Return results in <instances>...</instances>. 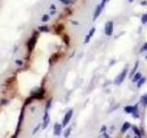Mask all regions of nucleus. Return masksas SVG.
I'll return each mask as SVG.
<instances>
[{"mask_svg":"<svg viewBox=\"0 0 147 138\" xmlns=\"http://www.w3.org/2000/svg\"><path fill=\"white\" fill-rule=\"evenodd\" d=\"M133 132H134V134H136L137 137H142V133H141L140 130H139L136 126H133Z\"/></svg>","mask_w":147,"mask_h":138,"instance_id":"obj_15","label":"nucleus"},{"mask_svg":"<svg viewBox=\"0 0 147 138\" xmlns=\"http://www.w3.org/2000/svg\"><path fill=\"white\" fill-rule=\"evenodd\" d=\"M130 2H132V1H133V0H130Z\"/></svg>","mask_w":147,"mask_h":138,"instance_id":"obj_38","label":"nucleus"},{"mask_svg":"<svg viewBox=\"0 0 147 138\" xmlns=\"http://www.w3.org/2000/svg\"><path fill=\"white\" fill-rule=\"evenodd\" d=\"M133 111H134V107L133 106H126L125 108H124V112H126V113H133Z\"/></svg>","mask_w":147,"mask_h":138,"instance_id":"obj_13","label":"nucleus"},{"mask_svg":"<svg viewBox=\"0 0 147 138\" xmlns=\"http://www.w3.org/2000/svg\"><path fill=\"white\" fill-rule=\"evenodd\" d=\"M49 19H50L49 15H43V16H42V18H41V21H43V22L48 21Z\"/></svg>","mask_w":147,"mask_h":138,"instance_id":"obj_26","label":"nucleus"},{"mask_svg":"<svg viewBox=\"0 0 147 138\" xmlns=\"http://www.w3.org/2000/svg\"><path fill=\"white\" fill-rule=\"evenodd\" d=\"M38 37H39V32H37V30H34L33 34H32V36L29 38V40L28 41V42H27L28 52H29V54L32 53V51H33L34 48H35V45H36V43H37Z\"/></svg>","mask_w":147,"mask_h":138,"instance_id":"obj_1","label":"nucleus"},{"mask_svg":"<svg viewBox=\"0 0 147 138\" xmlns=\"http://www.w3.org/2000/svg\"><path fill=\"white\" fill-rule=\"evenodd\" d=\"M141 4H142V5H147V3H146V1H142V3H141Z\"/></svg>","mask_w":147,"mask_h":138,"instance_id":"obj_35","label":"nucleus"},{"mask_svg":"<svg viewBox=\"0 0 147 138\" xmlns=\"http://www.w3.org/2000/svg\"><path fill=\"white\" fill-rule=\"evenodd\" d=\"M70 132H71V128H69L68 130H66L64 133V137H68V136L70 135Z\"/></svg>","mask_w":147,"mask_h":138,"instance_id":"obj_29","label":"nucleus"},{"mask_svg":"<svg viewBox=\"0 0 147 138\" xmlns=\"http://www.w3.org/2000/svg\"><path fill=\"white\" fill-rule=\"evenodd\" d=\"M40 126H41V125H38V126H37V127H36V128L34 129V131H33V134H35V133H36V132L39 130V127H40Z\"/></svg>","mask_w":147,"mask_h":138,"instance_id":"obj_33","label":"nucleus"},{"mask_svg":"<svg viewBox=\"0 0 147 138\" xmlns=\"http://www.w3.org/2000/svg\"><path fill=\"white\" fill-rule=\"evenodd\" d=\"M55 8H56L55 6L53 5H53H51V9L53 10V11H55Z\"/></svg>","mask_w":147,"mask_h":138,"instance_id":"obj_34","label":"nucleus"},{"mask_svg":"<svg viewBox=\"0 0 147 138\" xmlns=\"http://www.w3.org/2000/svg\"><path fill=\"white\" fill-rule=\"evenodd\" d=\"M142 24H146L147 23V13H145V14H143L142 16Z\"/></svg>","mask_w":147,"mask_h":138,"instance_id":"obj_25","label":"nucleus"},{"mask_svg":"<svg viewBox=\"0 0 147 138\" xmlns=\"http://www.w3.org/2000/svg\"><path fill=\"white\" fill-rule=\"evenodd\" d=\"M32 100H33V98H32L31 96H30V97H29V98H28V99H26V100H25V102H24V106L26 107V106H28V105H29V104H30V103H31V102H32Z\"/></svg>","mask_w":147,"mask_h":138,"instance_id":"obj_23","label":"nucleus"},{"mask_svg":"<svg viewBox=\"0 0 147 138\" xmlns=\"http://www.w3.org/2000/svg\"><path fill=\"white\" fill-rule=\"evenodd\" d=\"M49 110H45V113H44L43 116V124H42V128L45 129L49 124V121H50V117H49V113H48Z\"/></svg>","mask_w":147,"mask_h":138,"instance_id":"obj_8","label":"nucleus"},{"mask_svg":"<svg viewBox=\"0 0 147 138\" xmlns=\"http://www.w3.org/2000/svg\"><path fill=\"white\" fill-rule=\"evenodd\" d=\"M58 59H59V53H53V55L51 56V58H50V64H53V63H55V62H57Z\"/></svg>","mask_w":147,"mask_h":138,"instance_id":"obj_12","label":"nucleus"},{"mask_svg":"<svg viewBox=\"0 0 147 138\" xmlns=\"http://www.w3.org/2000/svg\"><path fill=\"white\" fill-rule=\"evenodd\" d=\"M7 99H1V104L2 105H5V104H7Z\"/></svg>","mask_w":147,"mask_h":138,"instance_id":"obj_31","label":"nucleus"},{"mask_svg":"<svg viewBox=\"0 0 147 138\" xmlns=\"http://www.w3.org/2000/svg\"><path fill=\"white\" fill-rule=\"evenodd\" d=\"M141 78H142V75H141L140 73H136V74H134V75L133 76V82H137Z\"/></svg>","mask_w":147,"mask_h":138,"instance_id":"obj_19","label":"nucleus"},{"mask_svg":"<svg viewBox=\"0 0 147 138\" xmlns=\"http://www.w3.org/2000/svg\"><path fill=\"white\" fill-rule=\"evenodd\" d=\"M51 104H52V99H49L48 102H47V105H46V108L45 110H49L51 108Z\"/></svg>","mask_w":147,"mask_h":138,"instance_id":"obj_28","label":"nucleus"},{"mask_svg":"<svg viewBox=\"0 0 147 138\" xmlns=\"http://www.w3.org/2000/svg\"><path fill=\"white\" fill-rule=\"evenodd\" d=\"M130 124L129 122V121H126V122H124V124H123V125H122V127H121V133H126V132H127V130H129V129H130Z\"/></svg>","mask_w":147,"mask_h":138,"instance_id":"obj_11","label":"nucleus"},{"mask_svg":"<svg viewBox=\"0 0 147 138\" xmlns=\"http://www.w3.org/2000/svg\"><path fill=\"white\" fill-rule=\"evenodd\" d=\"M25 106L23 107V109L21 110V112H20V115L19 117V121H18V125H17V130H16V133L15 134L12 136L13 138L15 137H18L20 133V129H21V124H22V121H23V118H24V113H25Z\"/></svg>","mask_w":147,"mask_h":138,"instance_id":"obj_2","label":"nucleus"},{"mask_svg":"<svg viewBox=\"0 0 147 138\" xmlns=\"http://www.w3.org/2000/svg\"><path fill=\"white\" fill-rule=\"evenodd\" d=\"M73 23L75 25H78V22H76V21H73Z\"/></svg>","mask_w":147,"mask_h":138,"instance_id":"obj_36","label":"nucleus"},{"mask_svg":"<svg viewBox=\"0 0 147 138\" xmlns=\"http://www.w3.org/2000/svg\"><path fill=\"white\" fill-rule=\"evenodd\" d=\"M145 58H146V59H147V55H146V56H145Z\"/></svg>","mask_w":147,"mask_h":138,"instance_id":"obj_37","label":"nucleus"},{"mask_svg":"<svg viewBox=\"0 0 147 138\" xmlns=\"http://www.w3.org/2000/svg\"><path fill=\"white\" fill-rule=\"evenodd\" d=\"M15 80H16V75H13L11 78H7V81H6V85H10V84H12V83L15 82Z\"/></svg>","mask_w":147,"mask_h":138,"instance_id":"obj_17","label":"nucleus"},{"mask_svg":"<svg viewBox=\"0 0 147 138\" xmlns=\"http://www.w3.org/2000/svg\"><path fill=\"white\" fill-rule=\"evenodd\" d=\"M107 1H108V0H102V2H101V7H105V5H106Z\"/></svg>","mask_w":147,"mask_h":138,"instance_id":"obj_32","label":"nucleus"},{"mask_svg":"<svg viewBox=\"0 0 147 138\" xmlns=\"http://www.w3.org/2000/svg\"><path fill=\"white\" fill-rule=\"evenodd\" d=\"M105 34L109 37L113 34V21L109 20L105 24Z\"/></svg>","mask_w":147,"mask_h":138,"instance_id":"obj_4","label":"nucleus"},{"mask_svg":"<svg viewBox=\"0 0 147 138\" xmlns=\"http://www.w3.org/2000/svg\"><path fill=\"white\" fill-rule=\"evenodd\" d=\"M145 82V78H141L140 79L138 80V84H137V87H141Z\"/></svg>","mask_w":147,"mask_h":138,"instance_id":"obj_21","label":"nucleus"},{"mask_svg":"<svg viewBox=\"0 0 147 138\" xmlns=\"http://www.w3.org/2000/svg\"><path fill=\"white\" fill-rule=\"evenodd\" d=\"M138 66H139V62H136L135 63V66H134V67L133 68V70H132V72H130V78H133V75H134V74H135V72H136V70H137V68H138Z\"/></svg>","mask_w":147,"mask_h":138,"instance_id":"obj_14","label":"nucleus"},{"mask_svg":"<svg viewBox=\"0 0 147 138\" xmlns=\"http://www.w3.org/2000/svg\"><path fill=\"white\" fill-rule=\"evenodd\" d=\"M95 30H96V29H95V28H92V29L89 30V33L87 34V37H86V40H85V42H86V43H87V42L89 41L90 38H91V37L93 36V35H94Z\"/></svg>","mask_w":147,"mask_h":138,"instance_id":"obj_10","label":"nucleus"},{"mask_svg":"<svg viewBox=\"0 0 147 138\" xmlns=\"http://www.w3.org/2000/svg\"><path fill=\"white\" fill-rule=\"evenodd\" d=\"M63 29V25H62V24H59L57 26V28H56V33L57 34H61V32H62V30Z\"/></svg>","mask_w":147,"mask_h":138,"instance_id":"obj_22","label":"nucleus"},{"mask_svg":"<svg viewBox=\"0 0 147 138\" xmlns=\"http://www.w3.org/2000/svg\"><path fill=\"white\" fill-rule=\"evenodd\" d=\"M15 63L17 64L19 66H23V61L20 60V59H17V60L15 61Z\"/></svg>","mask_w":147,"mask_h":138,"instance_id":"obj_27","label":"nucleus"},{"mask_svg":"<svg viewBox=\"0 0 147 138\" xmlns=\"http://www.w3.org/2000/svg\"><path fill=\"white\" fill-rule=\"evenodd\" d=\"M141 103H142L143 106H147V94L143 95L141 97Z\"/></svg>","mask_w":147,"mask_h":138,"instance_id":"obj_16","label":"nucleus"},{"mask_svg":"<svg viewBox=\"0 0 147 138\" xmlns=\"http://www.w3.org/2000/svg\"><path fill=\"white\" fill-rule=\"evenodd\" d=\"M72 116H73V110L71 109L65 113L64 118H63V127H65V126L69 124V121H70Z\"/></svg>","mask_w":147,"mask_h":138,"instance_id":"obj_6","label":"nucleus"},{"mask_svg":"<svg viewBox=\"0 0 147 138\" xmlns=\"http://www.w3.org/2000/svg\"><path fill=\"white\" fill-rule=\"evenodd\" d=\"M44 94H45V89L43 87H41L40 89H38V91L34 92L31 97L33 98V99H42L44 98Z\"/></svg>","mask_w":147,"mask_h":138,"instance_id":"obj_5","label":"nucleus"},{"mask_svg":"<svg viewBox=\"0 0 147 138\" xmlns=\"http://www.w3.org/2000/svg\"><path fill=\"white\" fill-rule=\"evenodd\" d=\"M102 9H103V7H101V5H97V6H96V10H95V12H94V18H93V20H96V19L99 17L100 13L102 12Z\"/></svg>","mask_w":147,"mask_h":138,"instance_id":"obj_9","label":"nucleus"},{"mask_svg":"<svg viewBox=\"0 0 147 138\" xmlns=\"http://www.w3.org/2000/svg\"><path fill=\"white\" fill-rule=\"evenodd\" d=\"M142 51H147V42H145V43L143 44V46H142Z\"/></svg>","mask_w":147,"mask_h":138,"instance_id":"obj_30","label":"nucleus"},{"mask_svg":"<svg viewBox=\"0 0 147 138\" xmlns=\"http://www.w3.org/2000/svg\"><path fill=\"white\" fill-rule=\"evenodd\" d=\"M62 128H63V124L61 125L60 124L56 122V124H54V127H53V133H54L56 136H59L61 134V132H62Z\"/></svg>","mask_w":147,"mask_h":138,"instance_id":"obj_7","label":"nucleus"},{"mask_svg":"<svg viewBox=\"0 0 147 138\" xmlns=\"http://www.w3.org/2000/svg\"><path fill=\"white\" fill-rule=\"evenodd\" d=\"M63 41L66 44V46H69V44H70V39H69V36L66 35V34L63 35Z\"/></svg>","mask_w":147,"mask_h":138,"instance_id":"obj_20","label":"nucleus"},{"mask_svg":"<svg viewBox=\"0 0 147 138\" xmlns=\"http://www.w3.org/2000/svg\"><path fill=\"white\" fill-rule=\"evenodd\" d=\"M59 1L64 4V5H70V4L74 3V0H59Z\"/></svg>","mask_w":147,"mask_h":138,"instance_id":"obj_24","label":"nucleus"},{"mask_svg":"<svg viewBox=\"0 0 147 138\" xmlns=\"http://www.w3.org/2000/svg\"><path fill=\"white\" fill-rule=\"evenodd\" d=\"M38 29H39V30L41 32H50V29H49L47 26H44V25L43 26H40Z\"/></svg>","mask_w":147,"mask_h":138,"instance_id":"obj_18","label":"nucleus"},{"mask_svg":"<svg viewBox=\"0 0 147 138\" xmlns=\"http://www.w3.org/2000/svg\"><path fill=\"white\" fill-rule=\"evenodd\" d=\"M126 75H127V68H124L122 72H121V74H120V75H119L118 76L115 78L114 83H115L116 85H121V83L124 81V79H125Z\"/></svg>","mask_w":147,"mask_h":138,"instance_id":"obj_3","label":"nucleus"}]
</instances>
